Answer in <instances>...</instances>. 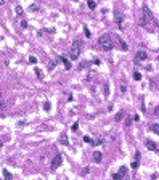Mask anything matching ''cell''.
<instances>
[{
	"mask_svg": "<svg viewBox=\"0 0 159 180\" xmlns=\"http://www.w3.org/2000/svg\"><path fill=\"white\" fill-rule=\"evenodd\" d=\"M93 161H95L96 164H100L101 161H103V153L101 151H93Z\"/></svg>",
	"mask_w": 159,
	"mask_h": 180,
	"instance_id": "obj_8",
	"label": "cell"
},
{
	"mask_svg": "<svg viewBox=\"0 0 159 180\" xmlns=\"http://www.w3.org/2000/svg\"><path fill=\"white\" fill-rule=\"evenodd\" d=\"M34 72H35V76H37L39 79H42V71H40L39 68H35V69H34Z\"/></svg>",
	"mask_w": 159,
	"mask_h": 180,
	"instance_id": "obj_19",
	"label": "cell"
},
{
	"mask_svg": "<svg viewBox=\"0 0 159 180\" xmlns=\"http://www.w3.org/2000/svg\"><path fill=\"white\" fill-rule=\"evenodd\" d=\"M77 129H79V124L74 122V124H72V132H77Z\"/></svg>",
	"mask_w": 159,
	"mask_h": 180,
	"instance_id": "obj_26",
	"label": "cell"
},
{
	"mask_svg": "<svg viewBox=\"0 0 159 180\" xmlns=\"http://www.w3.org/2000/svg\"><path fill=\"white\" fill-rule=\"evenodd\" d=\"M59 60L63 61V64H64V68H66V69H71V68H72V64H71V61H69V60L66 58V56H59Z\"/></svg>",
	"mask_w": 159,
	"mask_h": 180,
	"instance_id": "obj_11",
	"label": "cell"
},
{
	"mask_svg": "<svg viewBox=\"0 0 159 180\" xmlns=\"http://www.w3.org/2000/svg\"><path fill=\"white\" fill-rule=\"evenodd\" d=\"M122 119H124V114H122V113H117V114H116V117H114V121H117V122H119V121H122Z\"/></svg>",
	"mask_w": 159,
	"mask_h": 180,
	"instance_id": "obj_17",
	"label": "cell"
},
{
	"mask_svg": "<svg viewBox=\"0 0 159 180\" xmlns=\"http://www.w3.org/2000/svg\"><path fill=\"white\" fill-rule=\"evenodd\" d=\"M29 63H37V58H35V56H29Z\"/></svg>",
	"mask_w": 159,
	"mask_h": 180,
	"instance_id": "obj_25",
	"label": "cell"
},
{
	"mask_svg": "<svg viewBox=\"0 0 159 180\" xmlns=\"http://www.w3.org/2000/svg\"><path fill=\"white\" fill-rule=\"evenodd\" d=\"M117 45H119V48H121L122 52H127V50H129V45L124 42L122 39H117Z\"/></svg>",
	"mask_w": 159,
	"mask_h": 180,
	"instance_id": "obj_9",
	"label": "cell"
},
{
	"mask_svg": "<svg viewBox=\"0 0 159 180\" xmlns=\"http://www.w3.org/2000/svg\"><path fill=\"white\" fill-rule=\"evenodd\" d=\"M145 145H146V148L149 150V151H158V145H156V143L153 142V140H146V142H145Z\"/></svg>",
	"mask_w": 159,
	"mask_h": 180,
	"instance_id": "obj_7",
	"label": "cell"
},
{
	"mask_svg": "<svg viewBox=\"0 0 159 180\" xmlns=\"http://www.w3.org/2000/svg\"><path fill=\"white\" fill-rule=\"evenodd\" d=\"M149 23H151V24H156V19L153 18V13L149 11L148 6H143V19H141V24H143V26H148Z\"/></svg>",
	"mask_w": 159,
	"mask_h": 180,
	"instance_id": "obj_3",
	"label": "cell"
},
{
	"mask_svg": "<svg viewBox=\"0 0 159 180\" xmlns=\"http://www.w3.org/2000/svg\"><path fill=\"white\" fill-rule=\"evenodd\" d=\"M121 92H122V93H125V92H127V87H125V85H122V87H121Z\"/></svg>",
	"mask_w": 159,
	"mask_h": 180,
	"instance_id": "obj_32",
	"label": "cell"
},
{
	"mask_svg": "<svg viewBox=\"0 0 159 180\" xmlns=\"http://www.w3.org/2000/svg\"><path fill=\"white\" fill-rule=\"evenodd\" d=\"M0 146H2V143H0Z\"/></svg>",
	"mask_w": 159,
	"mask_h": 180,
	"instance_id": "obj_36",
	"label": "cell"
},
{
	"mask_svg": "<svg viewBox=\"0 0 159 180\" xmlns=\"http://www.w3.org/2000/svg\"><path fill=\"white\" fill-rule=\"evenodd\" d=\"M0 101H3V100H2V93H0Z\"/></svg>",
	"mask_w": 159,
	"mask_h": 180,
	"instance_id": "obj_34",
	"label": "cell"
},
{
	"mask_svg": "<svg viewBox=\"0 0 159 180\" xmlns=\"http://www.w3.org/2000/svg\"><path fill=\"white\" fill-rule=\"evenodd\" d=\"M84 32H85V36H87V37H90V31H88L87 27H85V29H84Z\"/></svg>",
	"mask_w": 159,
	"mask_h": 180,
	"instance_id": "obj_31",
	"label": "cell"
},
{
	"mask_svg": "<svg viewBox=\"0 0 159 180\" xmlns=\"http://www.w3.org/2000/svg\"><path fill=\"white\" fill-rule=\"evenodd\" d=\"M21 27H23V29H26V27H27V21H26V19H23V21H21Z\"/></svg>",
	"mask_w": 159,
	"mask_h": 180,
	"instance_id": "obj_27",
	"label": "cell"
},
{
	"mask_svg": "<svg viewBox=\"0 0 159 180\" xmlns=\"http://www.w3.org/2000/svg\"><path fill=\"white\" fill-rule=\"evenodd\" d=\"M133 79L140 80V79H141V74H140V72H133Z\"/></svg>",
	"mask_w": 159,
	"mask_h": 180,
	"instance_id": "obj_23",
	"label": "cell"
},
{
	"mask_svg": "<svg viewBox=\"0 0 159 180\" xmlns=\"http://www.w3.org/2000/svg\"><path fill=\"white\" fill-rule=\"evenodd\" d=\"M158 61H159V56H158Z\"/></svg>",
	"mask_w": 159,
	"mask_h": 180,
	"instance_id": "obj_35",
	"label": "cell"
},
{
	"mask_svg": "<svg viewBox=\"0 0 159 180\" xmlns=\"http://www.w3.org/2000/svg\"><path fill=\"white\" fill-rule=\"evenodd\" d=\"M93 145H101V143H103V140H101V138H96V140H93Z\"/></svg>",
	"mask_w": 159,
	"mask_h": 180,
	"instance_id": "obj_24",
	"label": "cell"
},
{
	"mask_svg": "<svg viewBox=\"0 0 159 180\" xmlns=\"http://www.w3.org/2000/svg\"><path fill=\"white\" fill-rule=\"evenodd\" d=\"M15 13H16L18 16H23V15H24V13H23V6H21V5H16V6H15Z\"/></svg>",
	"mask_w": 159,
	"mask_h": 180,
	"instance_id": "obj_13",
	"label": "cell"
},
{
	"mask_svg": "<svg viewBox=\"0 0 159 180\" xmlns=\"http://www.w3.org/2000/svg\"><path fill=\"white\" fill-rule=\"evenodd\" d=\"M3 177H5L6 180H13V175H11V174H10V172H8L6 169H3Z\"/></svg>",
	"mask_w": 159,
	"mask_h": 180,
	"instance_id": "obj_14",
	"label": "cell"
},
{
	"mask_svg": "<svg viewBox=\"0 0 159 180\" xmlns=\"http://www.w3.org/2000/svg\"><path fill=\"white\" fill-rule=\"evenodd\" d=\"M105 96H106V98L109 96V85H108V84L105 85Z\"/></svg>",
	"mask_w": 159,
	"mask_h": 180,
	"instance_id": "obj_20",
	"label": "cell"
},
{
	"mask_svg": "<svg viewBox=\"0 0 159 180\" xmlns=\"http://www.w3.org/2000/svg\"><path fill=\"white\" fill-rule=\"evenodd\" d=\"M130 124H132V117H127V119H125V126H130Z\"/></svg>",
	"mask_w": 159,
	"mask_h": 180,
	"instance_id": "obj_28",
	"label": "cell"
},
{
	"mask_svg": "<svg viewBox=\"0 0 159 180\" xmlns=\"http://www.w3.org/2000/svg\"><path fill=\"white\" fill-rule=\"evenodd\" d=\"M146 58H148V53H146V52H143V50L137 53V60H140V61H145Z\"/></svg>",
	"mask_w": 159,
	"mask_h": 180,
	"instance_id": "obj_12",
	"label": "cell"
},
{
	"mask_svg": "<svg viewBox=\"0 0 159 180\" xmlns=\"http://www.w3.org/2000/svg\"><path fill=\"white\" fill-rule=\"evenodd\" d=\"M84 142H87V143H92V138L88 137V135H85V137H84Z\"/></svg>",
	"mask_w": 159,
	"mask_h": 180,
	"instance_id": "obj_29",
	"label": "cell"
},
{
	"mask_svg": "<svg viewBox=\"0 0 159 180\" xmlns=\"http://www.w3.org/2000/svg\"><path fill=\"white\" fill-rule=\"evenodd\" d=\"M79 55H80V40L76 39L71 45V48H69V56H71V60H77Z\"/></svg>",
	"mask_w": 159,
	"mask_h": 180,
	"instance_id": "obj_2",
	"label": "cell"
},
{
	"mask_svg": "<svg viewBox=\"0 0 159 180\" xmlns=\"http://www.w3.org/2000/svg\"><path fill=\"white\" fill-rule=\"evenodd\" d=\"M114 18H116V23H117V26L121 27H124V15L122 13H119V11H116V15H114Z\"/></svg>",
	"mask_w": 159,
	"mask_h": 180,
	"instance_id": "obj_6",
	"label": "cell"
},
{
	"mask_svg": "<svg viewBox=\"0 0 159 180\" xmlns=\"http://www.w3.org/2000/svg\"><path fill=\"white\" fill-rule=\"evenodd\" d=\"M43 109H45V111H50V109H52V106H50V101H45V103H43Z\"/></svg>",
	"mask_w": 159,
	"mask_h": 180,
	"instance_id": "obj_18",
	"label": "cell"
},
{
	"mask_svg": "<svg viewBox=\"0 0 159 180\" xmlns=\"http://www.w3.org/2000/svg\"><path fill=\"white\" fill-rule=\"evenodd\" d=\"M29 10H31V11H39L40 8H39V5H31V6H29Z\"/></svg>",
	"mask_w": 159,
	"mask_h": 180,
	"instance_id": "obj_21",
	"label": "cell"
},
{
	"mask_svg": "<svg viewBox=\"0 0 159 180\" xmlns=\"http://www.w3.org/2000/svg\"><path fill=\"white\" fill-rule=\"evenodd\" d=\"M68 133L66 132H61V135H59V143H61V145H68Z\"/></svg>",
	"mask_w": 159,
	"mask_h": 180,
	"instance_id": "obj_10",
	"label": "cell"
},
{
	"mask_svg": "<svg viewBox=\"0 0 159 180\" xmlns=\"http://www.w3.org/2000/svg\"><path fill=\"white\" fill-rule=\"evenodd\" d=\"M98 43H100L101 48H105L106 52H109V50L114 48V42H112V39H111L109 34H103V36L98 39Z\"/></svg>",
	"mask_w": 159,
	"mask_h": 180,
	"instance_id": "obj_1",
	"label": "cell"
},
{
	"mask_svg": "<svg viewBox=\"0 0 159 180\" xmlns=\"http://www.w3.org/2000/svg\"><path fill=\"white\" fill-rule=\"evenodd\" d=\"M87 5H88V8H90V10H95V8H96V2L88 0V2H87Z\"/></svg>",
	"mask_w": 159,
	"mask_h": 180,
	"instance_id": "obj_15",
	"label": "cell"
},
{
	"mask_svg": "<svg viewBox=\"0 0 159 180\" xmlns=\"http://www.w3.org/2000/svg\"><path fill=\"white\" fill-rule=\"evenodd\" d=\"M125 175H127V167H125V166H122L121 169H119V172H116V174L112 175V180H124Z\"/></svg>",
	"mask_w": 159,
	"mask_h": 180,
	"instance_id": "obj_4",
	"label": "cell"
},
{
	"mask_svg": "<svg viewBox=\"0 0 159 180\" xmlns=\"http://www.w3.org/2000/svg\"><path fill=\"white\" fill-rule=\"evenodd\" d=\"M61 162H63V156H61V153L55 154V158H53V161H52V169L53 170L58 169L59 166H61Z\"/></svg>",
	"mask_w": 159,
	"mask_h": 180,
	"instance_id": "obj_5",
	"label": "cell"
},
{
	"mask_svg": "<svg viewBox=\"0 0 159 180\" xmlns=\"http://www.w3.org/2000/svg\"><path fill=\"white\" fill-rule=\"evenodd\" d=\"M151 130H153L154 133H158V135H159V124H153V126H151Z\"/></svg>",
	"mask_w": 159,
	"mask_h": 180,
	"instance_id": "obj_16",
	"label": "cell"
},
{
	"mask_svg": "<svg viewBox=\"0 0 159 180\" xmlns=\"http://www.w3.org/2000/svg\"><path fill=\"white\" fill-rule=\"evenodd\" d=\"M2 108H3V101H0V109H2Z\"/></svg>",
	"mask_w": 159,
	"mask_h": 180,
	"instance_id": "obj_33",
	"label": "cell"
},
{
	"mask_svg": "<svg viewBox=\"0 0 159 180\" xmlns=\"http://www.w3.org/2000/svg\"><path fill=\"white\" fill-rule=\"evenodd\" d=\"M55 66H56V61H50V63H48V69H50V71H52Z\"/></svg>",
	"mask_w": 159,
	"mask_h": 180,
	"instance_id": "obj_22",
	"label": "cell"
},
{
	"mask_svg": "<svg viewBox=\"0 0 159 180\" xmlns=\"http://www.w3.org/2000/svg\"><path fill=\"white\" fill-rule=\"evenodd\" d=\"M138 167V161H133L132 162V169H137Z\"/></svg>",
	"mask_w": 159,
	"mask_h": 180,
	"instance_id": "obj_30",
	"label": "cell"
}]
</instances>
